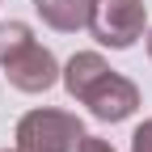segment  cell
<instances>
[{
    "label": "cell",
    "mask_w": 152,
    "mask_h": 152,
    "mask_svg": "<svg viewBox=\"0 0 152 152\" xmlns=\"http://www.w3.org/2000/svg\"><path fill=\"white\" fill-rule=\"evenodd\" d=\"M85 127L68 110H30L17 123V148L21 152H76Z\"/></svg>",
    "instance_id": "6da1fadb"
},
{
    "label": "cell",
    "mask_w": 152,
    "mask_h": 152,
    "mask_svg": "<svg viewBox=\"0 0 152 152\" xmlns=\"http://www.w3.org/2000/svg\"><path fill=\"white\" fill-rule=\"evenodd\" d=\"M144 0H93V13H89V30L102 47L114 51H127L135 47V38L144 34Z\"/></svg>",
    "instance_id": "7a4b0ae2"
},
{
    "label": "cell",
    "mask_w": 152,
    "mask_h": 152,
    "mask_svg": "<svg viewBox=\"0 0 152 152\" xmlns=\"http://www.w3.org/2000/svg\"><path fill=\"white\" fill-rule=\"evenodd\" d=\"M0 68H4L9 85L21 89V93H47L55 80H59V64H55V55H51L42 42H34V38H30L26 47H17Z\"/></svg>",
    "instance_id": "3957f363"
},
{
    "label": "cell",
    "mask_w": 152,
    "mask_h": 152,
    "mask_svg": "<svg viewBox=\"0 0 152 152\" xmlns=\"http://www.w3.org/2000/svg\"><path fill=\"white\" fill-rule=\"evenodd\" d=\"M80 102L93 110V118H102V123H123V118L135 114V106H140V89L131 85L127 76H118L114 68H106L97 80L85 89Z\"/></svg>",
    "instance_id": "277c9868"
},
{
    "label": "cell",
    "mask_w": 152,
    "mask_h": 152,
    "mask_svg": "<svg viewBox=\"0 0 152 152\" xmlns=\"http://www.w3.org/2000/svg\"><path fill=\"white\" fill-rule=\"evenodd\" d=\"M38 17L59 30V34H72V30H85L89 26V13H93V0H34Z\"/></svg>",
    "instance_id": "5b68a950"
},
{
    "label": "cell",
    "mask_w": 152,
    "mask_h": 152,
    "mask_svg": "<svg viewBox=\"0 0 152 152\" xmlns=\"http://www.w3.org/2000/svg\"><path fill=\"white\" fill-rule=\"evenodd\" d=\"M106 68H110V64L102 59L97 51H80V55H72V59H68V68L59 72V76H64V89L72 93L76 102H80V97H85V89H89L93 80H97V76H102Z\"/></svg>",
    "instance_id": "8992f818"
},
{
    "label": "cell",
    "mask_w": 152,
    "mask_h": 152,
    "mask_svg": "<svg viewBox=\"0 0 152 152\" xmlns=\"http://www.w3.org/2000/svg\"><path fill=\"white\" fill-rule=\"evenodd\" d=\"M30 38H34V34H30L26 21H4V26H0V64H4L17 47H26Z\"/></svg>",
    "instance_id": "52a82bcc"
},
{
    "label": "cell",
    "mask_w": 152,
    "mask_h": 152,
    "mask_svg": "<svg viewBox=\"0 0 152 152\" xmlns=\"http://www.w3.org/2000/svg\"><path fill=\"white\" fill-rule=\"evenodd\" d=\"M131 152H152V118L135 127V135H131Z\"/></svg>",
    "instance_id": "ba28073f"
},
{
    "label": "cell",
    "mask_w": 152,
    "mask_h": 152,
    "mask_svg": "<svg viewBox=\"0 0 152 152\" xmlns=\"http://www.w3.org/2000/svg\"><path fill=\"white\" fill-rule=\"evenodd\" d=\"M76 152H114L110 140H97V135H85L80 144H76Z\"/></svg>",
    "instance_id": "9c48e42d"
},
{
    "label": "cell",
    "mask_w": 152,
    "mask_h": 152,
    "mask_svg": "<svg viewBox=\"0 0 152 152\" xmlns=\"http://www.w3.org/2000/svg\"><path fill=\"white\" fill-rule=\"evenodd\" d=\"M148 55H152V34H148Z\"/></svg>",
    "instance_id": "30bf717a"
},
{
    "label": "cell",
    "mask_w": 152,
    "mask_h": 152,
    "mask_svg": "<svg viewBox=\"0 0 152 152\" xmlns=\"http://www.w3.org/2000/svg\"><path fill=\"white\" fill-rule=\"evenodd\" d=\"M13 152H21V148H13Z\"/></svg>",
    "instance_id": "8fae6325"
}]
</instances>
